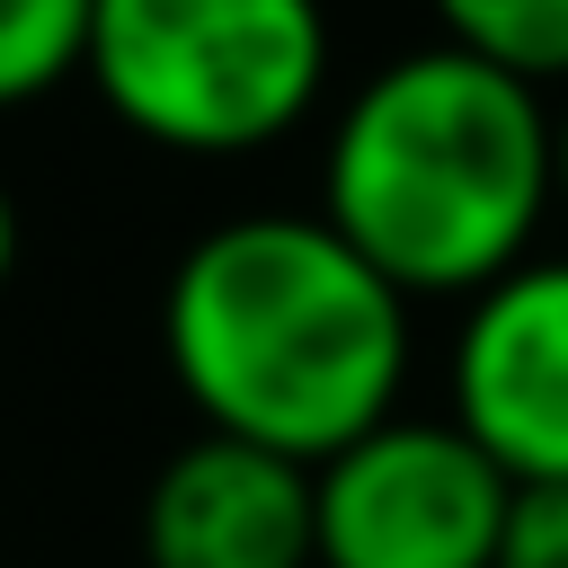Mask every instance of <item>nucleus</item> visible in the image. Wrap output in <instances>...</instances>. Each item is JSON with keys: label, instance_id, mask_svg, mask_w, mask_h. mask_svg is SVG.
<instances>
[{"label": "nucleus", "instance_id": "f03ea898", "mask_svg": "<svg viewBox=\"0 0 568 568\" xmlns=\"http://www.w3.org/2000/svg\"><path fill=\"white\" fill-rule=\"evenodd\" d=\"M559 204V106L462 53L417 44L382 62L328 124L320 222L364 248L408 302H470L532 257Z\"/></svg>", "mask_w": 568, "mask_h": 568}, {"label": "nucleus", "instance_id": "39448f33", "mask_svg": "<svg viewBox=\"0 0 568 568\" xmlns=\"http://www.w3.org/2000/svg\"><path fill=\"white\" fill-rule=\"evenodd\" d=\"M453 426L515 479H568V257H524L462 302L453 328Z\"/></svg>", "mask_w": 568, "mask_h": 568}, {"label": "nucleus", "instance_id": "20e7f679", "mask_svg": "<svg viewBox=\"0 0 568 568\" xmlns=\"http://www.w3.org/2000/svg\"><path fill=\"white\" fill-rule=\"evenodd\" d=\"M515 479L453 417H382L311 470L320 568H497Z\"/></svg>", "mask_w": 568, "mask_h": 568}, {"label": "nucleus", "instance_id": "9b49d317", "mask_svg": "<svg viewBox=\"0 0 568 568\" xmlns=\"http://www.w3.org/2000/svg\"><path fill=\"white\" fill-rule=\"evenodd\" d=\"M559 204H568V106H559Z\"/></svg>", "mask_w": 568, "mask_h": 568}, {"label": "nucleus", "instance_id": "1a4fd4ad", "mask_svg": "<svg viewBox=\"0 0 568 568\" xmlns=\"http://www.w3.org/2000/svg\"><path fill=\"white\" fill-rule=\"evenodd\" d=\"M497 568H568V479H532L506 497Z\"/></svg>", "mask_w": 568, "mask_h": 568}, {"label": "nucleus", "instance_id": "9d476101", "mask_svg": "<svg viewBox=\"0 0 568 568\" xmlns=\"http://www.w3.org/2000/svg\"><path fill=\"white\" fill-rule=\"evenodd\" d=\"M9 266H18V204H9V186H0V284H9Z\"/></svg>", "mask_w": 568, "mask_h": 568}, {"label": "nucleus", "instance_id": "f257e3e1", "mask_svg": "<svg viewBox=\"0 0 568 568\" xmlns=\"http://www.w3.org/2000/svg\"><path fill=\"white\" fill-rule=\"evenodd\" d=\"M160 355L213 435L320 470L399 417L408 293L320 213H231L169 266Z\"/></svg>", "mask_w": 568, "mask_h": 568}, {"label": "nucleus", "instance_id": "7ed1b4c3", "mask_svg": "<svg viewBox=\"0 0 568 568\" xmlns=\"http://www.w3.org/2000/svg\"><path fill=\"white\" fill-rule=\"evenodd\" d=\"M89 80L106 115L186 160L284 142L328 89L320 0H98Z\"/></svg>", "mask_w": 568, "mask_h": 568}, {"label": "nucleus", "instance_id": "6e6552de", "mask_svg": "<svg viewBox=\"0 0 568 568\" xmlns=\"http://www.w3.org/2000/svg\"><path fill=\"white\" fill-rule=\"evenodd\" d=\"M89 9L98 0H0V115L89 71Z\"/></svg>", "mask_w": 568, "mask_h": 568}, {"label": "nucleus", "instance_id": "423d86ee", "mask_svg": "<svg viewBox=\"0 0 568 568\" xmlns=\"http://www.w3.org/2000/svg\"><path fill=\"white\" fill-rule=\"evenodd\" d=\"M142 568H320L311 462L204 426L142 488Z\"/></svg>", "mask_w": 568, "mask_h": 568}, {"label": "nucleus", "instance_id": "0eeeda50", "mask_svg": "<svg viewBox=\"0 0 568 568\" xmlns=\"http://www.w3.org/2000/svg\"><path fill=\"white\" fill-rule=\"evenodd\" d=\"M426 9H435L444 44L497 62L532 89L568 80V0H426Z\"/></svg>", "mask_w": 568, "mask_h": 568}]
</instances>
